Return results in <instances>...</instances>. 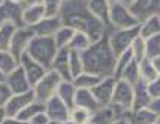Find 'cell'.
Wrapping results in <instances>:
<instances>
[{
    "mask_svg": "<svg viewBox=\"0 0 160 124\" xmlns=\"http://www.w3.org/2000/svg\"><path fill=\"white\" fill-rule=\"evenodd\" d=\"M58 17L62 20L63 26L87 35L91 42L99 41L106 32H109L103 22L90 12L85 0H66V2H63L62 11H60Z\"/></svg>",
    "mask_w": 160,
    "mask_h": 124,
    "instance_id": "6da1fadb",
    "label": "cell"
},
{
    "mask_svg": "<svg viewBox=\"0 0 160 124\" xmlns=\"http://www.w3.org/2000/svg\"><path fill=\"white\" fill-rule=\"evenodd\" d=\"M81 57H82L84 72L93 73L99 78H108L114 75L117 57L109 47L108 32L99 41L91 42L90 47L81 52Z\"/></svg>",
    "mask_w": 160,
    "mask_h": 124,
    "instance_id": "7a4b0ae2",
    "label": "cell"
},
{
    "mask_svg": "<svg viewBox=\"0 0 160 124\" xmlns=\"http://www.w3.org/2000/svg\"><path fill=\"white\" fill-rule=\"evenodd\" d=\"M57 48L56 42H54V37H43V36H35L32 42H30V45H28L27 48V52L33 60L42 64L43 67H47V69H51V63L54 60V57H56Z\"/></svg>",
    "mask_w": 160,
    "mask_h": 124,
    "instance_id": "3957f363",
    "label": "cell"
},
{
    "mask_svg": "<svg viewBox=\"0 0 160 124\" xmlns=\"http://www.w3.org/2000/svg\"><path fill=\"white\" fill-rule=\"evenodd\" d=\"M138 36H139V24L130 28H111L108 32V41L115 57H118L130 48L132 42Z\"/></svg>",
    "mask_w": 160,
    "mask_h": 124,
    "instance_id": "277c9868",
    "label": "cell"
},
{
    "mask_svg": "<svg viewBox=\"0 0 160 124\" xmlns=\"http://www.w3.org/2000/svg\"><path fill=\"white\" fill-rule=\"evenodd\" d=\"M63 79L57 75L54 70H48L45 76L42 78L39 82H36L33 87V93H35V99L38 102L47 103L51 97H54L57 94V88Z\"/></svg>",
    "mask_w": 160,
    "mask_h": 124,
    "instance_id": "5b68a950",
    "label": "cell"
},
{
    "mask_svg": "<svg viewBox=\"0 0 160 124\" xmlns=\"http://www.w3.org/2000/svg\"><path fill=\"white\" fill-rule=\"evenodd\" d=\"M22 12H24V5L11 2V0H3L0 3V26L3 24H11L14 27H24L22 22Z\"/></svg>",
    "mask_w": 160,
    "mask_h": 124,
    "instance_id": "8992f818",
    "label": "cell"
},
{
    "mask_svg": "<svg viewBox=\"0 0 160 124\" xmlns=\"http://www.w3.org/2000/svg\"><path fill=\"white\" fill-rule=\"evenodd\" d=\"M139 22L130 12L129 7L114 3L109 7V28H130Z\"/></svg>",
    "mask_w": 160,
    "mask_h": 124,
    "instance_id": "52a82bcc",
    "label": "cell"
},
{
    "mask_svg": "<svg viewBox=\"0 0 160 124\" xmlns=\"http://www.w3.org/2000/svg\"><path fill=\"white\" fill-rule=\"evenodd\" d=\"M33 37H35V32L32 27L24 26V27L15 28L14 35H12V41H11V47H9V52L20 62L21 57L27 52V48Z\"/></svg>",
    "mask_w": 160,
    "mask_h": 124,
    "instance_id": "ba28073f",
    "label": "cell"
},
{
    "mask_svg": "<svg viewBox=\"0 0 160 124\" xmlns=\"http://www.w3.org/2000/svg\"><path fill=\"white\" fill-rule=\"evenodd\" d=\"M111 103L121 111H132L133 108V87L124 79H117Z\"/></svg>",
    "mask_w": 160,
    "mask_h": 124,
    "instance_id": "9c48e42d",
    "label": "cell"
},
{
    "mask_svg": "<svg viewBox=\"0 0 160 124\" xmlns=\"http://www.w3.org/2000/svg\"><path fill=\"white\" fill-rule=\"evenodd\" d=\"M45 114L48 115L51 123L63 124L66 121H69L70 108L63 100H60L57 96H54L45 103Z\"/></svg>",
    "mask_w": 160,
    "mask_h": 124,
    "instance_id": "30bf717a",
    "label": "cell"
},
{
    "mask_svg": "<svg viewBox=\"0 0 160 124\" xmlns=\"http://www.w3.org/2000/svg\"><path fill=\"white\" fill-rule=\"evenodd\" d=\"M115 82L117 79L108 76V78H102L93 88L91 93L96 99V102L99 103V106H108L112 100V94H114V88H115Z\"/></svg>",
    "mask_w": 160,
    "mask_h": 124,
    "instance_id": "8fae6325",
    "label": "cell"
},
{
    "mask_svg": "<svg viewBox=\"0 0 160 124\" xmlns=\"http://www.w3.org/2000/svg\"><path fill=\"white\" fill-rule=\"evenodd\" d=\"M129 9H130L132 15L141 24L147 18L154 17V15H159L160 0H135V3Z\"/></svg>",
    "mask_w": 160,
    "mask_h": 124,
    "instance_id": "7c38bea8",
    "label": "cell"
},
{
    "mask_svg": "<svg viewBox=\"0 0 160 124\" xmlns=\"http://www.w3.org/2000/svg\"><path fill=\"white\" fill-rule=\"evenodd\" d=\"M20 66L22 67V70H24V73L27 76V79H28V82H30V85H32V88H33L36 85V82H39L42 78L45 76V73L48 72L47 67H43V66L39 64L36 60H33L28 54H24L20 58Z\"/></svg>",
    "mask_w": 160,
    "mask_h": 124,
    "instance_id": "4fadbf2b",
    "label": "cell"
},
{
    "mask_svg": "<svg viewBox=\"0 0 160 124\" xmlns=\"http://www.w3.org/2000/svg\"><path fill=\"white\" fill-rule=\"evenodd\" d=\"M33 100H36L33 90H28L26 93H20V94H12V97L5 105V114H6V117H11V118L18 117V114H20L21 111L24 109L27 105L32 103Z\"/></svg>",
    "mask_w": 160,
    "mask_h": 124,
    "instance_id": "5bb4252c",
    "label": "cell"
},
{
    "mask_svg": "<svg viewBox=\"0 0 160 124\" xmlns=\"http://www.w3.org/2000/svg\"><path fill=\"white\" fill-rule=\"evenodd\" d=\"M129 112V111H127ZM126 111H121L120 108L114 106L109 103L108 106H100L98 111H94L91 114L90 123L93 124H112L115 120H118L120 117H123L127 114Z\"/></svg>",
    "mask_w": 160,
    "mask_h": 124,
    "instance_id": "9a60e30c",
    "label": "cell"
},
{
    "mask_svg": "<svg viewBox=\"0 0 160 124\" xmlns=\"http://www.w3.org/2000/svg\"><path fill=\"white\" fill-rule=\"evenodd\" d=\"M5 82L9 87V90L12 91V94H20V93H26L28 90H32V85L28 82L27 76H26L21 66H18L9 75L5 76Z\"/></svg>",
    "mask_w": 160,
    "mask_h": 124,
    "instance_id": "2e32d148",
    "label": "cell"
},
{
    "mask_svg": "<svg viewBox=\"0 0 160 124\" xmlns=\"http://www.w3.org/2000/svg\"><path fill=\"white\" fill-rule=\"evenodd\" d=\"M49 70H54L63 81H72L70 66H69V49L62 48L57 51L56 57H54V60L51 63V69Z\"/></svg>",
    "mask_w": 160,
    "mask_h": 124,
    "instance_id": "e0dca14e",
    "label": "cell"
},
{
    "mask_svg": "<svg viewBox=\"0 0 160 124\" xmlns=\"http://www.w3.org/2000/svg\"><path fill=\"white\" fill-rule=\"evenodd\" d=\"M63 26L60 17H45L42 18L33 28L35 36H43V37H54L57 32Z\"/></svg>",
    "mask_w": 160,
    "mask_h": 124,
    "instance_id": "ac0fdd59",
    "label": "cell"
},
{
    "mask_svg": "<svg viewBox=\"0 0 160 124\" xmlns=\"http://www.w3.org/2000/svg\"><path fill=\"white\" fill-rule=\"evenodd\" d=\"M150 102H151V96H150V93H148L147 82L138 81V82L133 85V108H132V111L148 108Z\"/></svg>",
    "mask_w": 160,
    "mask_h": 124,
    "instance_id": "d6986e66",
    "label": "cell"
},
{
    "mask_svg": "<svg viewBox=\"0 0 160 124\" xmlns=\"http://www.w3.org/2000/svg\"><path fill=\"white\" fill-rule=\"evenodd\" d=\"M87 6L91 14L102 21L108 27V30H111L109 28V7L111 5L106 0H87Z\"/></svg>",
    "mask_w": 160,
    "mask_h": 124,
    "instance_id": "ffe728a7",
    "label": "cell"
},
{
    "mask_svg": "<svg viewBox=\"0 0 160 124\" xmlns=\"http://www.w3.org/2000/svg\"><path fill=\"white\" fill-rule=\"evenodd\" d=\"M75 106L84 108V109L90 111L91 114L94 111H98L100 106L96 102V99L93 96L91 90H85V88H78L77 90V96H75Z\"/></svg>",
    "mask_w": 160,
    "mask_h": 124,
    "instance_id": "44dd1931",
    "label": "cell"
},
{
    "mask_svg": "<svg viewBox=\"0 0 160 124\" xmlns=\"http://www.w3.org/2000/svg\"><path fill=\"white\" fill-rule=\"evenodd\" d=\"M42 18H45V11H43V6H42V5L24 6L22 22H24L26 27H35Z\"/></svg>",
    "mask_w": 160,
    "mask_h": 124,
    "instance_id": "7402d4cb",
    "label": "cell"
},
{
    "mask_svg": "<svg viewBox=\"0 0 160 124\" xmlns=\"http://www.w3.org/2000/svg\"><path fill=\"white\" fill-rule=\"evenodd\" d=\"M77 87L73 85L72 81H62L58 88H57V94L56 96L63 100L64 103L68 105L69 108L75 106V96H77Z\"/></svg>",
    "mask_w": 160,
    "mask_h": 124,
    "instance_id": "603a6c76",
    "label": "cell"
},
{
    "mask_svg": "<svg viewBox=\"0 0 160 124\" xmlns=\"http://www.w3.org/2000/svg\"><path fill=\"white\" fill-rule=\"evenodd\" d=\"M160 35V18L159 15H154L147 18L139 24V36L142 39H148L151 36Z\"/></svg>",
    "mask_w": 160,
    "mask_h": 124,
    "instance_id": "cb8c5ba5",
    "label": "cell"
},
{
    "mask_svg": "<svg viewBox=\"0 0 160 124\" xmlns=\"http://www.w3.org/2000/svg\"><path fill=\"white\" fill-rule=\"evenodd\" d=\"M129 120L132 124H156L157 115L150 108H142V109L130 111Z\"/></svg>",
    "mask_w": 160,
    "mask_h": 124,
    "instance_id": "d4e9b609",
    "label": "cell"
},
{
    "mask_svg": "<svg viewBox=\"0 0 160 124\" xmlns=\"http://www.w3.org/2000/svg\"><path fill=\"white\" fill-rule=\"evenodd\" d=\"M20 66V62L9 51H0V73L3 76L9 75L12 70Z\"/></svg>",
    "mask_w": 160,
    "mask_h": 124,
    "instance_id": "484cf974",
    "label": "cell"
},
{
    "mask_svg": "<svg viewBox=\"0 0 160 124\" xmlns=\"http://www.w3.org/2000/svg\"><path fill=\"white\" fill-rule=\"evenodd\" d=\"M138 67H139V78L141 81H144V82H151L153 79L157 78V72L154 69L153 66V62H151V58H144V60H141L138 63Z\"/></svg>",
    "mask_w": 160,
    "mask_h": 124,
    "instance_id": "4316f807",
    "label": "cell"
},
{
    "mask_svg": "<svg viewBox=\"0 0 160 124\" xmlns=\"http://www.w3.org/2000/svg\"><path fill=\"white\" fill-rule=\"evenodd\" d=\"M102 78H99V76L93 75V73H88V72H82L81 75L75 76L73 79H72V82L73 85L77 87V88H85V90H91L96 84L100 81Z\"/></svg>",
    "mask_w": 160,
    "mask_h": 124,
    "instance_id": "83f0119b",
    "label": "cell"
},
{
    "mask_svg": "<svg viewBox=\"0 0 160 124\" xmlns=\"http://www.w3.org/2000/svg\"><path fill=\"white\" fill-rule=\"evenodd\" d=\"M43 111H45V103L38 102V100H33L32 103L27 105L24 109L21 111L17 118H18V120H21V121H24V123H30V120L35 117L36 114L43 112Z\"/></svg>",
    "mask_w": 160,
    "mask_h": 124,
    "instance_id": "f1b7e54d",
    "label": "cell"
},
{
    "mask_svg": "<svg viewBox=\"0 0 160 124\" xmlns=\"http://www.w3.org/2000/svg\"><path fill=\"white\" fill-rule=\"evenodd\" d=\"M75 35V30L70 27H66V26H62L60 30L57 32L56 35H54V42H56L57 48L62 49V48H68L69 47L70 41H72V37Z\"/></svg>",
    "mask_w": 160,
    "mask_h": 124,
    "instance_id": "f546056e",
    "label": "cell"
},
{
    "mask_svg": "<svg viewBox=\"0 0 160 124\" xmlns=\"http://www.w3.org/2000/svg\"><path fill=\"white\" fill-rule=\"evenodd\" d=\"M91 45V41L88 39V36L81 33V32H75V35L70 41L68 49L69 51H77V52H82Z\"/></svg>",
    "mask_w": 160,
    "mask_h": 124,
    "instance_id": "4dcf8cb0",
    "label": "cell"
},
{
    "mask_svg": "<svg viewBox=\"0 0 160 124\" xmlns=\"http://www.w3.org/2000/svg\"><path fill=\"white\" fill-rule=\"evenodd\" d=\"M133 62V57H132V52H130V48L127 49V51H124L123 54H120L118 57H117V62H115V69H114V78L115 79H120L121 78V75H123V72H124V69L130 64V63Z\"/></svg>",
    "mask_w": 160,
    "mask_h": 124,
    "instance_id": "1f68e13d",
    "label": "cell"
},
{
    "mask_svg": "<svg viewBox=\"0 0 160 124\" xmlns=\"http://www.w3.org/2000/svg\"><path fill=\"white\" fill-rule=\"evenodd\" d=\"M91 120V112L84 108H79V106H73L70 108V114H69V121L75 124H85L90 123Z\"/></svg>",
    "mask_w": 160,
    "mask_h": 124,
    "instance_id": "d6a6232c",
    "label": "cell"
},
{
    "mask_svg": "<svg viewBox=\"0 0 160 124\" xmlns=\"http://www.w3.org/2000/svg\"><path fill=\"white\" fill-rule=\"evenodd\" d=\"M15 28L17 27L11 26V24L0 26V51H9L11 41H12V35H14Z\"/></svg>",
    "mask_w": 160,
    "mask_h": 124,
    "instance_id": "836d02e7",
    "label": "cell"
},
{
    "mask_svg": "<svg viewBox=\"0 0 160 124\" xmlns=\"http://www.w3.org/2000/svg\"><path fill=\"white\" fill-rule=\"evenodd\" d=\"M130 52H132L133 60L136 63H139L141 60H144L147 57V48H145V39H142L141 36H138L130 45Z\"/></svg>",
    "mask_w": 160,
    "mask_h": 124,
    "instance_id": "e575fe53",
    "label": "cell"
},
{
    "mask_svg": "<svg viewBox=\"0 0 160 124\" xmlns=\"http://www.w3.org/2000/svg\"><path fill=\"white\" fill-rule=\"evenodd\" d=\"M69 66H70V75H72V79H73L75 76L82 73L84 72V64H82L81 52L69 51Z\"/></svg>",
    "mask_w": 160,
    "mask_h": 124,
    "instance_id": "d590c367",
    "label": "cell"
},
{
    "mask_svg": "<svg viewBox=\"0 0 160 124\" xmlns=\"http://www.w3.org/2000/svg\"><path fill=\"white\" fill-rule=\"evenodd\" d=\"M120 79H124L126 82H129L130 85H135V84L138 82V81H141L139 78V67H138V63L133 60L127 67L124 69V72H123V75H121V78Z\"/></svg>",
    "mask_w": 160,
    "mask_h": 124,
    "instance_id": "8d00e7d4",
    "label": "cell"
},
{
    "mask_svg": "<svg viewBox=\"0 0 160 124\" xmlns=\"http://www.w3.org/2000/svg\"><path fill=\"white\" fill-rule=\"evenodd\" d=\"M145 48H147V58H156L160 55V35L151 36L145 39Z\"/></svg>",
    "mask_w": 160,
    "mask_h": 124,
    "instance_id": "74e56055",
    "label": "cell"
},
{
    "mask_svg": "<svg viewBox=\"0 0 160 124\" xmlns=\"http://www.w3.org/2000/svg\"><path fill=\"white\" fill-rule=\"evenodd\" d=\"M42 6L45 11V17H58L63 6V0H43Z\"/></svg>",
    "mask_w": 160,
    "mask_h": 124,
    "instance_id": "f35d334b",
    "label": "cell"
},
{
    "mask_svg": "<svg viewBox=\"0 0 160 124\" xmlns=\"http://www.w3.org/2000/svg\"><path fill=\"white\" fill-rule=\"evenodd\" d=\"M11 97H12V91L9 90L5 81H0V108H5V105Z\"/></svg>",
    "mask_w": 160,
    "mask_h": 124,
    "instance_id": "ab89813d",
    "label": "cell"
},
{
    "mask_svg": "<svg viewBox=\"0 0 160 124\" xmlns=\"http://www.w3.org/2000/svg\"><path fill=\"white\" fill-rule=\"evenodd\" d=\"M147 87H148V93H150L151 99L160 97V76H157L156 79H153L151 82H148Z\"/></svg>",
    "mask_w": 160,
    "mask_h": 124,
    "instance_id": "60d3db41",
    "label": "cell"
},
{
    "mask_svg": "<svg viewBox=\"0 0 160 124\" xmlns=\"http://www.w3.org/2000/svg\"><path fill=\"white\" fill-rule=\"evenodd\" d=\"M28 124H51V121H49L48 115H47V114H45V111H43V112L36 114L35 117L30 120V123Z\"/></svg>",
    "mask_w": 160,
    "mask_h": 124,
    "instance_id": "b9f144b4",
    "label": "cell"
},
{
    "mask_svg": "<svg viewBox=\"0 0 160 124\" xmlns=\"http://www.w3.org/2000/svg\"><path fill=\"white\" fill-rule=\"evenodd\" d=\"M148 108L153 111L157 117H160V97L151 99V102H150V105H148Z\"/></svg>",
    "mask_w": 160,
    "mask_h": 124,
    "instance_id": "7bdbcfd3",
    "label": "cell"
},
{
    "mask_svg": "<svg viewBox=\"0 0 160 124\" xmlns=\"http://www.w3.org/2000/svg\"><path fill=\"white\" fill-rule=\"evenodd\" d=\"M129 112H130V111H129ZM129 112H127L126 115H123V117H120L118 120H115L112 124H132L130 120H129Z\"/></svg>",
    "mask_w": 160,
    "mask_h": 124,
    "instance_id": "ee69618b",
    "label": "cell"
},
{
    "mask_svg": "<svg viewBox=\"0 0 160 124\" xmlns=\"http://www.w3.org/2000/svg\"><path fill=\"white\" fill-rule=\"evenodd\" d=\"M3 124H28V123H24V121H21V120H18V118H11V117H6L5 118V121H3Z\"/></svg>",
    "mask_w": 160,
    "mask_h": 124,
    "instance_id": "f6af8a7d",
    "label": "cell"
},
{
    "mask_svg": "<svg viewBox=\"0 0 160 124\" xmlns=\"http://www.w3.org/2000/svg\"><path fill=\"white\" fill-rule=\"evenodd\" d=\"M151 62H153V66H154V69H156V72H157V75L160 76V55L156 57V58H153Z\"/></svg>",
    "mask_w": 160,
    "mask_h": 124,
    "instance_id": "bcb514c9",
    "label": "cell"
},
{
    "mask_svg": "<svg viewBox=\"0 0 160 124\" xmlns=\"http://www.w3.org/2000/svg\"><path fill=\"white\" fill-rule=\"evenodd\" d=\"M42 2H43V0H24V2H22V5H24V6H32V5H42Z\"/></svg>",
    "mask_w": 160,
    "mask_h": 124,
    "instance_id": "7dc6e473",
    "label": "cell"
},
{
    "mask_svg": "<svg viewBox=\"0 0 160 124\" xmlns=\"http://www.w3.org/2000/svg\"><path fill=\"white\" fill-rule=\"evenodd\" d=\"M118 3L123 5V6H126V7H130L133 3H135V0H118Z\"/></svg>",
    "mask_w": 160,
    "mask_h": 124,
    "instance_id": "c3c4849f",
    "label": "cell"
},
{
    "mask_svg": "<svg viewBox=\"0 0 160 124\" xmlns=\"http://www.w3.org/2000/svg\"><path fill=\"white\" fill-rule=\"evenodd\" d=\"M5 118H6V114H5V108H0V124H3Z\"/></svg>",
    "mask_w": 160,
    "mask_h": 124,
    "instance_id": "681fc988",
    "label": "cell"
},
{
    "mask_svg": "<svg viewBox=\"0 0 160 124\" xmlns=\"http://www.w3.org/2000/svg\"><path fill=\"white\" fill-rule=\"evenodd\" d=\"M109 5H114V3H118V0H106Z\"/></svg>",
    "mask_w": 160,
    "mask_h": 124,
    "instance_id": "f907efd6",
    "label": "cell"
},
{
    "mask_svg": "<svg viewBox=\"0 0 160 124\" xmlns=\"http://www.w3.org/2000/svg\"><path fill=\"white\" fill-rule=\"evenodd\" d=\"M63 124H75V123H72V121H66V123H63ZM85 124H93V123H85Z\"/></svg>",
    "mask_w": 160,
    "mask_h": 124,
    "instance_id": "816d5d0a",
    "label": "cell"
},
{
    "mask_svg": "<svg viewBox=\"0 0 160 124\" xmlns=\"http://www.w3.org/2000/svg\"><path fill=\"white\" fill-rule=\"evenodd\" d=\"M11 2H17V3H22L24 0H11Z\"/></svg>",
    "mask_w": 160,
    "mask_h": 124,
    "instance_id": "f5cc1de1",
    "label": "cell"
},
{
    "mask_svg": "<svg viewBox=\"0 0 160 124\" xmlns=\"http://www.w3.org/2000/svg\"><path fill=\"white\" fill-rule=\"evenodd\" d=\"M0 81H5V76L2 75V73H0Z\"/></svg>",
    "mask_w": 160,
    "mask_h": 124,
    "instance_id": "db71d44e",
    "label": "cell"
},
{
    "mask_svg": "<svg viewBox=\"0 0 160 124\" xmlns=\"http://www.w3.org/2000/svg\"><path fill=\"white\" fill-rule=\"evenodd\" d=\"M156 124H160V117H157V121H156Z\"/></svg>",
    "mask_w": 160,
    "mask_h": 124,
    "instance_id": "11a10c76",
    "label": "cell"
},
{
    "mask_svg": "<svg viewBox=\"0 0 160 124\" xmlns=\"http://www.w3.org/2000/svg\"><path fill=\"white\" fill-rule=\"evenodd\" d=\"M159 18H160V12H159Z\"/></svg>",
    "mask_w": 160,
    "mask_h": 124,
    "instance_id": "9f6ffc18",
    "label": "cell"
},
{
    "mask_svg": "<svg viewBox=\"0 0 160 124\" xmlns=\"http://www.w3.org/2000/svg\"><path fill=\"white\" fill-rule=\"evenodd\" d=\"M2 2H3V0H0V3H2Z\"/></svg>",
    "mask_w": 160,
    "mask_h": 124,
    "instance_id": "6f0895ef",
    "label": "cell"
},
{
    "mask_svg": "<svg viewBox=\"0 0 160 124\" xmlns=\"http://www.w3.org/2000/svg\"><path fill=\"white\" fill-rule=\"evenodd\" d=\"M63 2H66V0H63Z\"/></svg>",
    "mask_w": 160,
    "mask_h": 124,
    "instance_id": "680465c9",
    "label": "cell"
},
{
    "mask_svg": "<svg viewBox=\"0 0 160 124\" xmlns=\"http://www.w3.org/2000/svg\"><path fill=\"white\" fill-rule=\"evenodd\" d=\"M51 124H54V123H51Z\"/></svg>",
    "mask_w": 160,
    "mask_h": 124,
    "instance_id": "91938a15",
    "label": "cell"
},
{
    "mask_svg": "<svg viewBox=\"0 0 160 124\" xmlns=\"http://www.w3.org/2000/svg\"><path fill=\"white\" fill-rule=\"evenodd\" d=\"M85 2H87V0H85Z\"/></svg>",
    "mask_w": 160,
    "mask_h": 124,
    "instance_id": "94428289",
    "label": "cell"
}]
</instances>
